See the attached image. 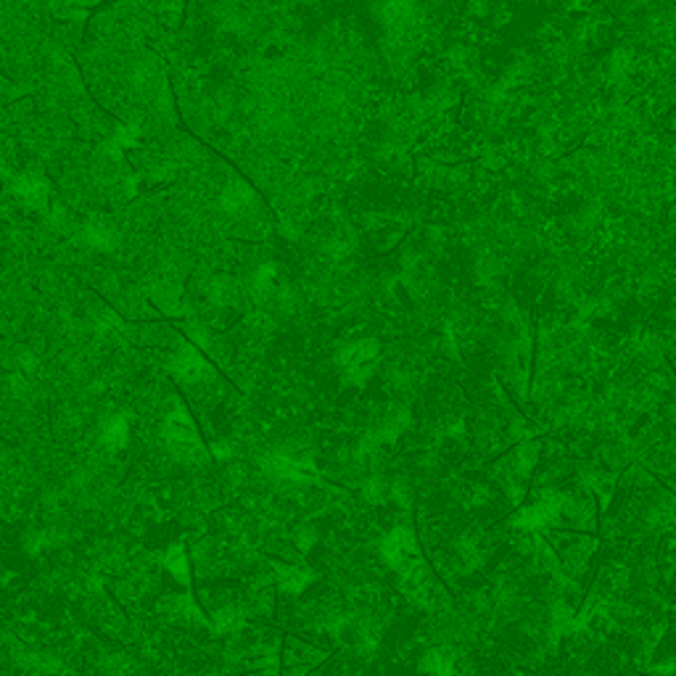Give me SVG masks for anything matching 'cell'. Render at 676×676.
Masks as SVG:
<instances>
[{
  "instance_id": "obj_1",
  "label": "cell",
  "mask_w": 676,
  "mask_h": 676,
  "mask_svg": "<svg viewBox=\"0 0 676 676\" xmlns=\"http://www.w3.org/2000/svg\"><path fill=\"white\" fill-rule=\"evenodd\" d=\"M127 439H130V426H127V421H124V418H116V421H112V423H106V431H104V444H106V450L109 452L124 450Z\"/></svg>"
}]
</instances>
